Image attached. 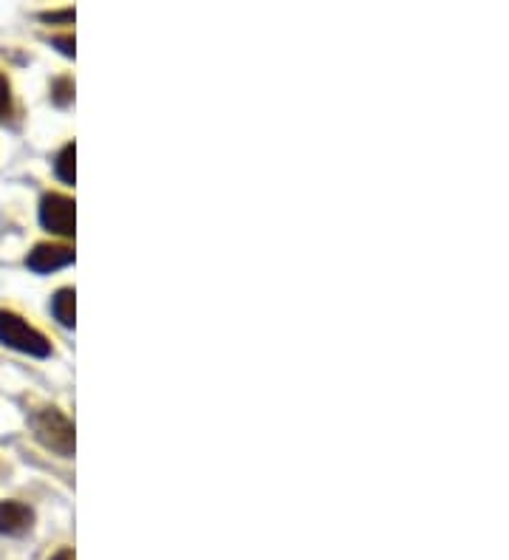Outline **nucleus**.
Instances as JSON below:
<instances>
[{
    "label": "nucleus",
    "mask_w": 509,
    "mask_h": 560,
    "mask_svg": "<svg viewBox=\"0 0 509 560\" xmlns=\"http://www.w3.org/2000/svg\"><path fill=\"white\" fill-rule=\"evenodd\" d=\"M51 312H54V317H57L66 329H71V326H74V289H60V292L54 295V300H51Z\"/></svg>",
    "instance_id": "6"
},
{
    "label": "nucleus",
    "mask_w": 509,
    "mask_h": 560,
    "mask_svg": "<svg viewBox=\"0 0 509 560\" xmlns=\"http://www.w3.org/2000/svg\"><path fill=\"white\" fill-rule=\"evenodd\" d=\"M0 343L23 354H32V357H49L51 343L40 334L37 329H32L23 317H17L12 312H0Z\"/></svg>",
    "instance_id": "1"
},
{
    "label": "nucleus",
    "mask_w": 509,
    "mask_h": 560,
    "mask_svg": "<svg viewBox=\"0 0 509 560\" xmlns=\"http://www.w3.org/2000/svg\"><path fill=\"white\" fill-rule=\"evenodd\" d=\"M43 20H74V12H51V15H43Z\"/></svg>",
    "instance_id": "11"
},
{
    "label": "nucleus",
    "mask_w": 509,
    "mask_h": 560,
    "mask_svg": "<svg viewBox=\"0 0 509 560\" xmlns=\"http://www.w3.org/2000/svg\"><path fill=\"white\" fill-rule=\"evenodd\" d=\"M34 524V512L26 504L17 501H3L0 504V532L3 535H26Z\"/></svg>",
    "instance_id": "5"
},
{
    "label": "nucleus",
    "mask_w": 509,
    "mask_h": 560,
    "mask_svg": "<svg viewBox=\"0 0 509 560\" xmlns=\"http://www.w3.org/2000/svg\"><path fill=\"white\" fill-rule=\"evenodd\" d=\"M12 111V94H9V83H6V77L0 74V119L3 116H9Z\"/></svg>",
    "instance_id": "9"
},
{
    "label": "nucleus",
    "mask_w": 509,
    "mask_h": 560,
    "mask_svg": "<svg viewBox=\"0 0 509 560\" xmlns=\"http://www.w3.org/2000/svg\"><path fill=\"white\" fill-rule=\"evenodd\" d=\"M74 156H77L74 145H66V148L57 153V159H54V170H57V176L66 184H74Z\"/></svg>",
    "instance_id": "7"
},
{
    "label": "nucleus",
    "mask_w": 509,
    "mask_h": 560,
    "mask_svg": "<svg viewBox=\"0 0 509 560\" xmlns=\"http://www.w3.org/2000/svg\"><path fill=\"white\" fill-rule=\"evenodd\" d=\"M40 224L54 235H74V201L60 193H49L40 204Z\"/></svg>",
    "instance_id": "3"
},
{
    "label": "nucleus",
    "mask_w": 509,
    "mask_h": 560,
    "mask_svg": "<svg viewBox=\"0 0 509 560\" xmlns=\"http://www.w3.org/2000/svg\"><path fill=\"white\" fill-rule=\"evenodd\" d=\"M34 433L40 439V445H46L60 456H71L74 453V425L66 416L54 408H46L34 416Z\"/></svg>",
    "instance_id": "2"
},
{
    "label": "nucleus",
    "mask_w": 509,
    "mask_h": 560,
    "mask_svg": "<svg viewBox=\"0 0 509 560\" xmlns=\"http://www.w3.org/2000/svg\"><path fill=\"white\" fill-rule=\"evenodd\" d=\"M26 264L34 272H54V269H63V266L74 264V249L57 247V244H40L29 252Z\"/></svg>",
    "instance_id": "4"
},
{
    "label": "nucleus",
    "mask_w": 509,
    "mask_h": 560,
    "mask_svg": "<svg viewBox=\"0 0 509 560\" xmlns=\"http://www.w3.org/2000/svg\"><path fill=\"white\" fill-rule=\"evenodd\" d=\"M51 94H54V99H57L60 105H66L68 99H71V94H74V85H71V80H57L54 88H51Z\"/></svg>",
    "instance_id": "8"
},
{
    "label": "nucleus",
    "mask_w": 509,
    "mask_h": 560,
    "mask_svg": "<svg viewBox=\"0 0 509 560\" xmlns=\"http://www.w3.org/2000/svg\"><path fill=\"white\" fill-rule=\"evenodd\" d=\"M51 43L60 46V51H63L66 57H74V37H71V34H66V37H54Z\"/></svg>",
    "instance_id": "10"
},
{
    "label": "nucleus",
    "mask_w": 509,
    "mask_h": 560,
    "mask_svg": "<svg viewBox=\"0 0 509 560\" xmlns=\"http://www.w3.org/2000/svg\"><path fill=\"white\" fill-rule=\"evenodd\" d=\"M51 560H74V552H71V549H63V552H57Z\"/></svg>",
    "instance_id": "12"
}]
</instances>
